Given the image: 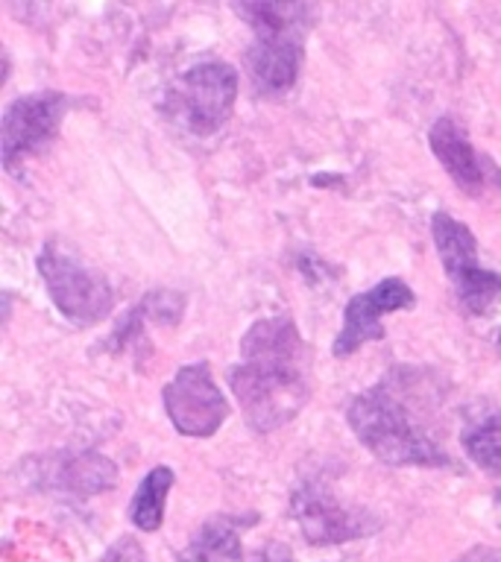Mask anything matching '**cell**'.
<instances>
[{
    "label": "cell",
    "instance_id": "6da1fadb",
    "mask_svg": "<svg viewBox=\"0 0 501 562\" xmlns=\"http://www.w3.org/2000/svg\"><path fill=\"white\" fill-rule=\"evenodd\" d=\"M305 342L288 316H270L244 334L241 363L229 384L235 390L246 425L258 434L288 425L308 404Z\"/></svg>",
    "mask_w": 501,
    "mask_h": 562
},
{
    "label": "cell",
    "instance_id": "7a4b0ae2",
    "mask_svg": "<svg viewBox=\"0 0 501 562\" xmlns=\"http://www.w3.org/2000/svg\"><path fill=\"white\" fill-rule=\"evenodd\" d=\"M346 422L352 434L369 454L387 465H448V454L431 439L420 425L416 413L408 407L399 378L390 375L381 384L358 393L346 407Z\"/></svg>",
    "mask_w": 501,
    "mask_h": 562
},
{
    "label": "cell",
    "instance_id": "3957f363",
    "mask_svg": "<svg viewBox=\"0 0 501 562\" xmlns=\"http://www.w3.org/2000/svg\"><path fill=\"white\" fill-rule=\"evenodd\" d=\"M237 15L255 30L253 47L246 50V70L261 94H285L297 86L305 61L302 38L316 21L311 3H237Z\"/></svg>",
    "mask_w": 501,
    "mask_h": 562
},
{
    "label": "cell",
    "instance_id": "277c9868",
    "mask_svg": "<svg viewBox=\"0 0 501 562\" xmlns=\"http://www.w3.org/2000/svg\"><path fill=\"white\" fill-rule=\"evenodd\" d=\"M38 272L53 305L74 325H97L112 314L114 290L103 272L88 267L65 240L53 237L38 252Z\"/></svg>",
    "mask_w": 501,
    "mask_h": 562
},
{
    "label": "cell",
    "instance_id": "5b68a950",
    "mask_svg": "<svg viewBox=\"0 0 501 562\" xmlns=\"http://www.w3.org/2000/svg\"><path fill=\"white\" fill-rule=\"evenodd\" d=\"M431 235L460 305L475 316L492 314L501 305V272L483 270L478 263V240L472 228L448 211H437L431 217Z\"/></svg>",
    "mask_w": 501,
    "mask_h": 562
},
{
    "label": "cell",
    "instance_id": "8992f818",
    "mask_svg": "<svg viewBox=\"0 0 501 562\" xmlns=\"http://www.w3.org/2000/svg\"><path fill=\"white\" fill-rule=\"evenodd\" d=\"M65 112H68V97L62 91H33L7 105L0 156L9 173H18V167L26 158L38 156L59 135Z\"/></svg>",
    "mask_w": 501,
    "mask_h": 562
},
{
    "label": "cell",
    "instance_id": "52a82bcc",
    "mask_svg": "<svg viewBox=\"0 0 501 562\" xmlns=\"http://www.w3.org/2000/svg\"><path fill=\"white\" fill-rule=\"evenodd\" d=\"M162 402H165L167 419L174 422V428L182 437H214L229 416L226 395L220 393L205 363L179 369L174 381L162 390Z\"/></svg>",
    "mask_w": 501,
    "mask_h": 562
},
{
    "label": "cell",
    "instance_id": "ba28073f",
    "mask_svg": "<svg viewBox=\"0 0 501 562\" xmlns=\"http://www.w3.org/2000/svg\"><path fill=\"white\" fill-rule=\"evenodd\" d=\"M174 94L185 126L197 135H214L235 109L237 74L226 61H200L182 74Z\"/></svg>",
    "mask_w": 501,
    "mask_h": 562
},
{
    "label": "cell",
    "instance_id": "9c48e42d",
    "mask_svg": "<svg viewBox=\"0 0 501 562\" xmlns=\"http://www.w3.org/2000/svg\"><path fill=\"white\" fill-rule=\"evenodd\" d=\"M290 509H293L299 530L305 533L311 544L349 542V539L372 533L378 527L369 513L343 507L332 495V490H325L323 483L316 481H305L302 486H297Z\"/></svg>",
    "mask_w": 501,
    "mask_h": 562
},
{
    "label": "cell",
    "instance_id": "30bf717a",
    "mask_svg": "<svg viewBox=\"0 0 501 562\" xmlns=\"http://www.w3.org/2000/svg\"><path fill=\"white\" fill-rule=\"evenodd\" d=\"M413 305H416V293L408 288V281L396 276L378 281L367 293L352 296L343 311V328L334 340V358H349L360 346L381 340L385 337L381 319L396 311H411Z\"/></svg>",
    "mask_w": 501,
    "mask_h": 562
},
{
    "label": "cell",
    "instance_id": "8fae6325",
    "mask_svg": "<svg viewBox=\"0 0 501 562\" xmlns=\"http://www.w3.org/2000/svg\"><path fill=\"white\" fill-rule=\"evenodd\" d=\"M431 153L437 156V161L443 165L452 179L457 182V188L469 196H478L483 191V167L481 158L475 156L472 144H469V135L455 117L443 114L428 132Z\"/></svg>",
    "mask_w": 501,
    "mask_h": 562
},
{
    "label": "cell",
    "instance_id": "7c38bea8",
    "mask_svg": "<svg viewBox=\"0 0 501 562\" xmlns=\"http://www.w3.org/2000/svg\"><path fill=\"white\" fill-rule=\"evenodd\" d=\"M51 486L62 495H97L118 483V469L109 457L86 451V454H62L51 460Z\"/></svg>",
    "mask_w": 501,
    "mask_h": 562
},
{
    "label": "cell",
    "instance_id": "4fadbf2b",
    "mask_svg": "<svg viewBox=\"0 0 501 562\" xmlns=\"http://www.w3.org/2000/svg\"><path fill=\"white\" fill-rule=\"evenodd\" d=\"M244 548H241V530L237 521L229 516H218L193 533V539L185 544L176 562H241Z\"/></svg>",
    "mask_w": 501,
    "mask_h": 562
},
{
    "label": "cell",
    "instance_id": "5bb4252c",
    "mask_svg": "<svg viewBox=\"0 0 501 562\" xmlns=\"http://www.w3.org/2000/svg\"><path fill=\"white\" fill-rule=\"evenodd\" d=\"M176 474L170 465H156L144 474V481L138 483V490L130 501V521L144 533H153L165 521V504L167 492L174 486Z\"/></svg>",
    "mask_w": 501,
    "mask_h": 562
},
{
    "label": "cell",
    "instance_id": "9a60e30c",
    "mask_svg": "<svg viewBox=\"0 0 501 562\" xmlns=\"http://www.w3.org/2000/svg\"><path fill=\"white\" fill-rule=\"evenodd\" d=\"M460 442L469 460L483 474L501 477V411L483 413L478 419L466 422Z\"/></svg>",
    "mask_w": 501,
    "mask_h": 562
},
{
    "label": "cell",
    "instance_id": "2e32d148",
    "mask_svg": "<svg viewBox=\"0 0 501 562\" xmlns=\"http://www.w3.org/2000/svg\"><path fill=\"white\" fill-rule=\"evenodd\" d=\"M100 562H147V553H144V548H141L132 536H121V539L105 551V557Z\"/></svg>",
    "mask_w": 501,
    "mask_h": 562
},
{
    "label": "cell",
    "instance_id": "e0dca14e",
    "mask_svg": "<svg viewBox=\"0 0 501 562\" xmlns=\"http://www.w3.org/2000/svg\"><path fill=\"white\" fill-rule=\"evenodd\" d=\"M249 562H297V557L285 542H270L264 544L261 551H255Z\"/></svg>",
    "mask_w": 501,
    "mask_h": 562
},
{
    "label": "cell",
    "instance_id": "ac0fdd59",
    "mask_svg": "<svg viewBox=\"0 0 501 562\" xmlns=\"http://www.w3.org/2000/svg\"><path fill=\"white\" fill-rule=\"evenodd\" d=\"M455 562H501V553L492 551V548H472V551L464 553Z\"/></svg>",
    "mask_w": 501,
    "mask_h": 562
},
{
    "label": "cell",
    "instance_id": "d6986e66",
    "mask_svg": "<svg viewBox=\"0 0 501 562\" xmlns=\"http://www.w3.org/2000/svg\"><path fill=\"white\" fill-rule=\"evenodd\" d=\"M496 351H499V358H501V334H499V340H496Z\"/></svg>",
    "mask_w": 501,
    "mask_h": 562
},
{
    "label": "cell",
    "instance_id": "ffe728a7",
    "mask_svg": "<svg viewBox=\"0 0 501 562\" xmlns=\"http://www.w3.org/2000/svg\"><path fill=\"white\" fill-rule=\"evenodd\" d=\"M499 504H501V495H499Z\"/></svg>",
    "mask_w": 501,
    "mask_h": 562
}]
</instances>
